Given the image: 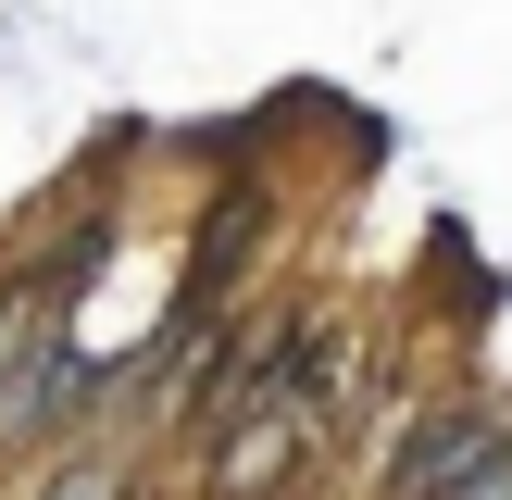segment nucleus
I'll return each instance as SVG.
<instances>
[{"label": "nucleus", "mask_w": 512, "mask_h": 500, "mask_svg": "<svg viewBox=\"0 0 512 500\" xmlns=\"http://www.w3.org/2000/svg\"><path fill=\"white\" fill-rule=\"evenodd\" d=\"M500 450H512V425H500V413H463V400H450V413H425V438L388 463V500H438L450 475H488Z\"/></svg>", "instance_id": "f257e3e1"}, {"label": "nucleus", "mask_w": 512, "mask_h": 500, "mask_svg": "<svg viewBox=\"0 0 512 500\" xmlns=\"http://www.w3.org/2000/svg\"><path fill=\"white\" fill-rule=\"evenodd\" d=\"M113 488H125V463H113V450H88V463H63L38 500H113Z\"/></svg>", "instance_id": "f03ea898"}, {"label": "nucleus", "mask_w": 512, "mask_h": 500, "mask_svg": "<svg viewBox=\"0 0 512 500\" xmlns=\"http://www.w3.org/2000/svg\"><path fill=\"white\" fill-rule=\"evenodd\" d=\"M438 500H512V450H500L488 475H475V488H438Z\"/></svg>", "instance_id": "7ed1b4c3"}]
</instances>
